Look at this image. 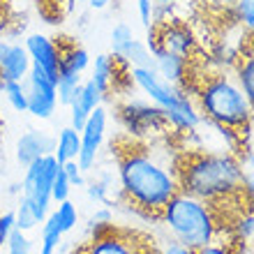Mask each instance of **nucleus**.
<instances>
[{"label": "nucleus", "instance_id": "nucleus-7", "mask_svg": "<svg viewBox=\"0 0 254 254\" xmlns=\"http://www.w3.org/2000/svg\"><path fill=\"white\" fill-rule=\"evenodd\" d=\"M121 121L127 136L141 141H148L155 134L169 132V127H171L164 109H160L157 104H146V102L136 100L125 102L121 107Z\"/></svg>", "mask_w": 254, "mask_h": 254}, {"label": "nucleus", "instance_id": "nucleus-11", "mask_svg": "<svg viewBox=\"0 0 254 254\" xmlns=\"http://www.w3.org/2000/svg\"><path fill=\"white\" fill-rule=\"evenodd\" d=\"M81 134V150H79V167L83 171H93L95 164H97V157H100L102 143H104V136H107V111L102 107H97L93 114L88 116L86 125L79 129Z\"/></svg>", "mask_w": 254, "mask_h": 254}, {"label": "nucleus", "instance_id": "nucleus-34", "mask_svg": "<svg viewBox=\"0 0 254 254\" xmlns=\"http://www.w3.org/2000/svg\"><path fill=\"white\" fill-rule=\"evenodd\" d=\"M14 229H16V217H14V210L0 215V245H5V241L9 238Z\"/></svg>", "mask_w": 254, "mask_h": 254}, {"label": "nucleus", "instance_id": "nucleus-5", "mask_svg": "<svg viewBox=\"0 0 254 254\" xmlns=\"http://www.w3.org/2000/svg\"><path fill=\"white\" fill-rule=\"evenodd\" d=\"M129 81L146 95L148 100L167 111V118L174 129L183 134L196 132V127L203 123V116L194 102L188 97L183 88L169 83L162 79L155 69H143V67H129Z\"/></svg>", "mask_w": 254, "mask_h": 254}, {"label": "nucleus", "instance_id": "nucleus-22", "mask_svg": "<svg viewBox=\"0 0 254 254\" xmlns=\"http://www.w3.org/2000/svg\"><path fill=\"white\" fill-rule=\"evenodd\" d=\"M14 217H16V229H21V231H33V229H37V224H42V217L40 213L33 208V203L26 199V196H21L19 203H16V210H14Z\"/></svg>", "mask_w": 254, "mask_h": 254}, {"label": "nucleus", "instance_id": "nucleus-29", "mask_svg": "<svg viewBox=\"0 0 254 254\" xmlns=\"http://www.w3.org/2000/svg\"><path fill=\"white\" fill-rule=\"evenodd\" d=\"M69 194H72V185H69L65 171H63V167H61V169H58V174H56V178H54V188H51V201L61 203V201L69 199Z\"/></svg>", "mask_w": 254, "mask_h": 254}, {"label": "nucleus", "instance_id": "nucleus-32", "mask_svg": "<svg viewBox=\"0 0 254 254\" xmlns=\"http://www.w3.org/2000/svg\"><path fill=\"white\" fill-rule=\"evenodd\" d=\"M134 37V30L127 23H118V26L111 30V51H116V49H121L125 42H129Z\"/></svg>", "mask_w": 254, "mask_h": 254}, {"label": "nucleus", "instance_id": "nucleus-23", "mask_svg": "<svg viewBox=\"0 0 254 254\" xmlns=\"http://www.w3.org/2000/svg\"><path fill=\"white\" fill-rule=\"evenodd\" d=\"M236 79H238L243 93L248 95V100L252 102V107H254V56H245L236 65Z\"/></svg>", "mask_w": 254, "mask_h": 254}, {"label": "nucleus", "instance_id": "nucleus-14", "mask_svg": "<svg viewBox=\"0 0 254 254\" xmlns=\"http://www.w3.org/2000/svg\"><path fill=\"white\" fill-rule=\"evenodd\" d=\"M56 148V139L51 134L42 132V129H28L19 141H16V160L21 167L33 164L44 155H51Z\"/></svg>", "mask_w": 254, "mask_h": 254}, {"label": "nucleus", "instance_id": "nucleus-10", "mask_svg": "<svg viewBox=\"0 0 254 254\" xmlns=\"http://www.w3.org/2000/svg\"><path fill=\"white\" fill-rule=\"evenodd\" d=\"M28 90V114L47 121L56 114L58 109V90H56V79L49 76L44 69H40L37 65L30 67L28 76L23 79Z\"/></svg>", "mask_w": 254, "mask_h": 254}, {"label": "nucleus", "instance_id": "nucleus-4", "mask_svg": "<svg viewBox=\"0 0 254 254\" xmlns=\"http://www.w3.org/2000/svg\"><path fill=\"white\" fill-rule=\"evenodd\" d=\"M160 220L174 234L176 243L190 250L203 248L220 234V215L215 213V208L208 201H201L181 190L169 199Z\"/></svg>", "mask_w": 254, "mask_h": 254}, {"label": "nucleus", "instance_id": "nucleus-43", "mask_svg": "<svg viewBox=\"0 0 254 254\" xmlns=\"http://www.w3.org/2000/svg\"><path fill=\"white\" fill-rule=\"evenodd\" d=\"M252 254H254V245H252Z\"/></svg>", "mask_w": 254, "mask_h": 254}, {"label": "nucleus", "instance_id": "nucleus-28", "mask_svg": "<svg viewBox=\"0 0 254 254\" xmlns=\"http://www.w3.org/2000/svg\"><path fill=\"white\" fill-rule=\"evenodd\" d=\"M236 16L254 35V0H234Z\"/></svg>", "mask_w": 254, "mask_h": 254}, {"label": "nucleus", "instance_id": "nucleus-24", "mask_svg": "<svg viewBox=\"0 0 254 254\" xmlns=\"http://www.w3.org/2000/svg\"><path fill=\"white\" fill-rule=\"evenodd\" d=\"M54 213H56V217H58V224H61L63 234H69V231L79 224V210H76V206H74L69 199L61 201Z\"/></svg>", "mask_w": 254, "mask_h": 254}, {"label": "nucleus", "instance_id": "nucleus-13", "mask_svg": "<svg viewBox=\"0 0 254 254\" xmlns=\"http://www.w3.org/2000/svg\"><path fill=\"white\" fill-rule=\"evenodd\" d=\"M104 97H107V95L102 93L100 86H97L93 79H86L81 83L79 95H76L72 100V104H69V123H72V127L76 132L86 125L88 116L93 114L97 107H102Z\"/></svg>", "mask_w": 254, "mask_h": 254}, {"label": "nucleus", "instance_id": "nucleus-19", "mask_svg": "<svg viewBox=\"0 0 254 254\" xmlns=\"http://www.w3.org/2000/svg\"><path fill=\"white\" fill-rule=\"evenodd\" d=\"M116 72H118V61H116L114 56H107V54L95 56L93 76H90V79L100 86V90L104 95H109L111 86L116 83Z\"/></svg>", "mask_w": 254, "mask_h": 254}, {"label": "nucleus", "instance_id": "nucleus-41", "mask_svg": "<svg viewBox=\"0 0 254 254\" xmlns=\"http://www.w3.org/2000/svg\"><path fill=\"white\" fill-rule=\"evenodd\" d=\"M76 2H88V0H76Z\"/></svg>", "mask_w": 254, "mask_h": 254}, {"label": "nucleus", "instance_id": "nucleus-8", "mask_svg": "<svg viewBox=\"0 0 254 254\" xmlns=\"http://www.w3.org/2000/svg\"><path fill=\"white\" fill-rule=\"evenodd\" d=\"M146 47L150 51L162 49V51L183 56V58L190 61V56L196 51V37L188 28V23H181V21H169V23L155 21L153 26L148 28Z\"/></svg>", "mask_w": 254, "mask_h": 254}, {"label": "nucleus", "instance_id": "nucleus-21", "mask_svg": "<svg viewBox=\"0 0 254 254\" xmlns=\"http://www.w3.org/2000/svg\"><path fill=\"white\" fill-rule=\"evenodd\" d=\"M0 90L14 111L28 114V90L23 81H0Z\"/></svg>", "mask_w": 254, "mask_h": 254}, {"label": "nucleus", "instance_id": "nucleus-18", "mask_svg": "<svg viewBox=\"0 0 254 254\" xmlns=\"http://www.w3.org/2000/svg\"><path fill=\"white\" fill-rule=\"evenodd\" d=\"M79 150H81V134L74 129L72 125L63 127L58 136H56V148H54V157L61 164L69 160H76L79 157Z\"/></svg>", "mask_w": 254, "mask_h": 254}, {"label": "nucleus", "instance_id": "nucleus-25", "mask_svg": "<svg viewBox=\"0 0 254 254\" xmlns=\"http://www.w3.org/2000/svg\"><path fill=\"white\" fill-rule=\"evenodd\" d=\"M88 192V196L93 201H97V203H109V192H111V178L109 176H102V178H97V181L93 183H86L83 185Z\"/></svg>", "mask_w": 254, "mask_h": 254}, {"label": "nucleus", "instance_id": "nucleus-6", "mask_svg": "<svg viewBox=\"0 0 254 254\" xmlns=\"http://www.w3.org/2000/svg\"><path fill=\"white\" fill-rule=\"evenodd\" d=\"M61 169V162L51 155H44L40 160H35L33 164L26 167L23 174V183H21V192L26 196L33 208L40 213L42 220H47L49 206H51V188H54V178Z\"/></svg>", "mask_w": 254, "mask_h": 254}, {"label": "nucleus", "instance_id": "nucleus-27", "mask_svg": "<svg viewBox=\"0 0 254 254\" xmlns=\"http://www.w3.org/2000/svg\"><path fill=\"white\" fill-rule=\"evenodd\" d=\"M234 229V236L238 241H248V238H254V213H243L238 215L231 224Z\"/></svg>", "mask_w": 254, "mask_h": 254}, {"label": "nucleus", "instance_id": "nucleus-33", "mask_svg": "<svg viewBox=\"0 0 254 254\" xmlns=\"http://www.w3.org/2000/svg\"><path fill=\"white\" fill-rule=\"evenodd\" d=\"M136 9H139L141 26L148 30L155 21V0H136Z\"/></svg>", "mask_w": 254, "mask_h": 254}, {"label": "nucleus", "instance_id": "nucleus-16", "mask_svg": "<svg viewBox=\"0 0 254 254\" xmlns=\"http://www.w3.org/2000/svg\"><path fill=\"white\" fill-rule=\"evenodd\" d=\"M33 67L28 49L21 42H12L5 58L0 61V81H23Z\"/></svg>", "mask_w": 254, "mask_h": 254}, {"label": "nucleus", "instance_id": "nucleus-15", "mask_svg": "<svg viewBox=\"0 0 254 254\" xmlns=\"http://www.w3.org/2000/svg\"><path fill=\"white\" fill-rule=\"evenodd\" d=\"M150 54H153V58H155V72L160 74L162 79H167L169 83H174V86L185 90V81H188V58L169 54V51H162V49H155Z\"/></svg>", "mask_w": 254, "mask_h": 254}, {"label": "nucleus", "instance_id": "nucleus-12", "mask_svg": "<svg viewBox=\"0 0 254 254\" xmlns=\"http://www.w3.org/2000/svg\"><path fill=\"white\" fill-rule=\"evenodd\" d=\"M23 47L28 49V56H30L33 65H37L40 69H44L49 76H54V79L58 81L61 49H58L56 40H51V37H47V35H42V33H33L26 37Z\"/></svg>", "mask_w": 254, "mask_h": 254}, {"label": "nucleus", "instance_id": "nucleus-44", "mask_svg": "<svg viewBox=\"0 0 254 254\" xmlns=\"http://www.w3.org/2000/svg\"><path fill=\"white\" fill-rule=\"evenodd\" d=\"M252 123H254V118H252Z\"/></svg>", "mask_w": 254, "mask_h": 254}, {"label": "nucleus", "instance_id": "nucleus-40", "mask_svg": "<svg viewBox=\"0 0 254 254\" xmlns=\"http://www.w3.org/2000/svg\"><path fill=\"white\" fill-rule=\"evenodd\" d=\"M56 254H65V252H63V250H58V252H56Z\"/></svg>", "mask_w": 254, "mask_h": 254}, {"label": "nucleus", "instance_id": "nucleus-30", "mask_svg": "<svg viewBox=\"0 0 254 254\" xmlns=\"http://www.w3.org/2000/svg\"><path fill=\"white\" fill-rule=\"evenodd\" d=\"M61 167H63V171H65L67 181H69L72 188H83V185H86V171L79 167L76 160H69V162H65V164H61Z\"/></svg>", "mask_w": 254, "mask_h": 254}, {"label": "nucleus", "instance_id": "nucleus-35", "mask_svg": "<svg viewBox=\"0 0 254 254\" xmlns=\"http://www.w3.org/2000/svg\"><path fill=\"white\" fill-rule=\"evenodd\" d=\"M162 254H194V250L185 248V245H181V243H169L167 248L162 250Z\"/></svg>", "mask_w": 254, "mask_h": 254}, {"label": "nucleus", "instance_id": "nucleus-26", "mask_svg": "<svg viewBox=\"0 0 254 254\" xmlns=\"http://www.w3.org/2000/svg\"><path fill=\"white\" fill-rule=\"evenodd\" d=\"M5 248H7V254H30L33 252V243L26 236V231L14 229L9 234V238L5 241Z\"/></svg>", "mask_w": 254, "mask_h": 254}, {"label": "nucleus", "instance_id": "nucleus-38", "mask_svg": "<svg viewBox=\"0 0 254 254\" xmlns=\"http://www.w3.org/2000/svg\"><path fill=\"white\" fill-rule=\"evenodd\" d=\"M109 2H111V0H88V5L93 7V9H104Z\"/></svg>", "mask_w": 254, "mask_h": 254}, {"label": "nucleus", "instance_id": "nucleus-42", "mask_svg": "<svg viewBox=\"0 0 254 254\" xmlns=\"http://www.w3.org/2000/svg\"><path fill=\"white\" fill-rule=\"evenodd\" d=\"M252 169H254V155H252Z\"/></svg>", "mask_w": 254, "mask_h": 254}, {"label": "nucleus", "instance_id": "nucleus-17", "mask_svg": "<svg viewBox=\"0 0 254 254\" xmlns=\"http://www.w3.org/2000/svg\"><path fill=\"white\" fill-rule=\"evenodd\" d=\"M116 61L125 67H143V69H155V58L150 54V49L146 47V42L132 37L129 42H125L121 49L111 51Z\"/></svg>", "mask_w": 254, "mask_h": 254}, {"label": "nucleus", "instance_id": "nucleus-2", "mask_svg": "<svg viewBox=\"0 0 254 254\" xmlns=\"http://www.w3.org/2000/svg\"><path fill=\"white\" fill-rule=\"evenodd\" d=\"M248 171L234 155L188 150L176 155L178 190L208 201L213 208L231 201H250L245 190Z\"/></svg>", "mask_w": 254, "mask_h": 254}, {"label": "nucleus", "instance_id": "nucleus-20", "mask_svg": "<svg viewBox=\"0 0 254 254\" xmlns=\"http://www.w3.org/2000/svg\"><path fill=\"white\" fill-rule=\"evenodd\" d=\"M63 229L58 224L56 213L47 215V220L42 222V241H40V254H56L61 250L63 243Z\"/></svg>", "mask_w": 254, "mask_h": 254}, {"label": "nucleus", "instance_id": "nucleus-36", "mask_svg": "<svg viewBox=\"0 0 254 254\" xmlns=\"http://www.w3.org/2000/svg\"><path fill=\"white\" fill-rule=\"evenodd\" d=\"M245 190H248L250 206H252V213H254V174H248V178H245Z\"/></svg>", "mask_w": 254, "mask_h": 254}, {"label": "nucleus", "instance_id": "nucleus-37", "mask_svg": "<svg viewBox=\"0 0 254 254\" xmlns=\"http://www.w3.org/2000/svg\"><path fill=\"white\" fill-rule=\"evenodd\" d=\"M12 47V42L9 40H5V37H0V61L5 58V54H7V49Z\"/></svg>", "mask_w": 254, "mask_h": 254}, {"label": "nucleus", "instance_id": "nucleus-9", "mask_svg": "<svg viewBox=\"0 0 254 254\" xmlns=\"http://www.w3.org/2000/svg\"><path fill=\"white\" fill-rule=\"evenodd\" d=\"M74 254H155L150 252V243L127 229L111 227L100 238H90L88 243L79 245Z\"/></svg>", "mask_w": 254, "mask_h": 254}, {"label": "nucleus", "instance_id": "nucleus-1", "mask_svg": "<svg viewBox=\"0 0 254 254\" xmlns=\"http://www.w3.org/2000/svg\"><path fill=\"white\" fill-rule=\"evenodd\" d=\"M118 181L127 203L136 213L160 220L169 199L178 192L176 157L157 150L155 141H141L127 136L116 143Z\"/></svg>", "mask_w": 254, "mask_h": 254}, {"label": "nucleus", "instance_id": "nucleus-39", "mask_svg": "<svg viewBox=\"0 0 254 254\" xmlns=\"http://www.w3.org/2000/svg\"><path fill=\"white\" fill-rule=\"evenodd\" d=\"M155 2L162 7H169V5H174V2H178V0H155Z\"/></svg>", "mask_w": 254, "mask_h": 254}, {"label": "nucleus", "instance_id": "nucleus-3", "mask_svg": "<svg viewBox=\"0 0 254 254\" xmlns=\"http://www.w3.org/2000/svg\"><path fill=\"white\" fill-rule=\"evenodd\" d=\"M199 95V111L215 125L229 127L236 132H248L254 118V107L243 93L236 74L217 72L208 76L196 90Z\"/></svg>", "mask_w": 254, "mask_h": 254}, {"label": "nucleus", "instance_id": "nucleus-31", "mask_svg": "<svg viewBox=\"0 0 254 254\" xmlns=\"http://www.w3.org/2000/svg\"><path fill=\"white\" fill-rule=\"evenodd\" d=\"M238 238H234V243H208V245H203V248L194 250V254H238V250H234V245H238Z\"/></svg>", "mask_w": 254, "mask_h": 254}]
</instances>
